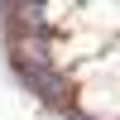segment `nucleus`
<instances>
[{"label": "nucleus", "instance_id": "nucleus-1", "mask_svg": "<svg viewBox=\"0 0 120 120\" xmlns=\"http://www.w3.org/2000/svg\"><path fill=\"white\" fill-rule=\"evenodd\" d=\"M15 77H19V82H24L29 91L43 101V106H58V111H63V106H67V96H72L67 77L58 72L53 63H43V67H15Z\"/></svg>", "mask_w": 120, "mask_h": 120}, {"label": "nucleus", "instance_id": "nucleus-2", "mask_svg": "<svg viewBox=\"0 0 120 120\" xmlns=\"http://www.w3.org/2000/svg\"><path fill=\"white\" fill-rule=\"evenodd\" d=\"M58 120H91V115H82V111H63Z\"/></svg>", "mask_w": 120, "mask_h": 120}]
</instances>
